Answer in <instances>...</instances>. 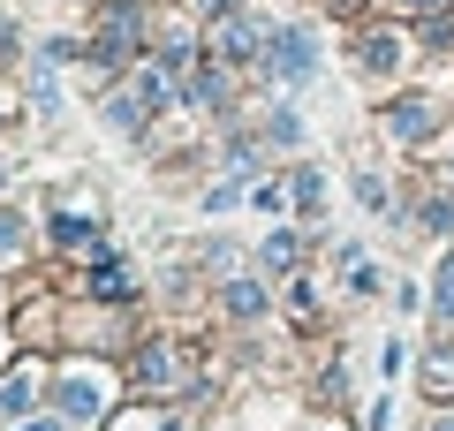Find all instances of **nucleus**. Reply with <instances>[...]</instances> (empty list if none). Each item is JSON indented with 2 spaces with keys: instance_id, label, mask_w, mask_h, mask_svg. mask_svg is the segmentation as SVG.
I'll use <instances>...</instances> for the list:
<instances>
[{
  "instance_id": "nucleus-11",
  "label": "nucleus",
  "mask_w": 454,
  "mask_h": 431,
  "mask_svg": "<svg viewBox=\"0 0 454 431\" xmlns=\"http://www.w3.org/2000/svg\"><path fill=\"white\" fill-rule=\"evenodd\" d=\"M424 386H432V394H447V386H454V356H432V364H424Z\"/></svg>"
},
{
  "instance_id": "nucleus-13",
  "label": "nucleus",
  "mask_w": 454,
  "mask_h": 431,
  "mask_svg": "<svg viewBox=\"0 0 454 431\" xmlns=\"http://www.w3.org/2000/svg\"><path fill=\"white\" fill-rule=\"evenodd\" d=\"M265 265H295V235H265Z\"/></svg>"
},
{
  "instance_id": "nucleus-8",
  "label": "nucleus",
  "mask_w": 454,
  "mask_h": 431,
  "mask_svg": "<svg viewBox=\"0 0 454 431\" xmlns=\"http://www.w3.org/2000/svg\"><path fill=\"white\" fill-rule=\"evenodd\" d=\"M23 409H31V379H8L0 386V416H23Z\"/></svg>"
},
{
  "instance_id": "nucleus-2",
  "label": "nucleus",
  "mask_w": 454,
  "mask_h": 431,
  "mask_svg": "<svg viewBox=\"0 0 454 431\" xmlns=\"http://www.w3.org/2000/svg\"><path fill=\"white\" fill-rule=\"evenodd\" d=\"M53 409H61L68 424H91V416H106V379H91V371H68L61 394H53Z\"/></svg>"
},
{
  "instance_id": "nucleus-6",
  "label": "nucleus",
  "mask_w": 454,
  "mask_h": 431,
  "mask_svg": "<svg viewBox=\"0 0 454 431\" xmlns=\"http://www.w3.org/2000/svg\"><path fill=\"white\" fill-rule=\"evenodd\" d=\"M190 106H227V76H220V68L190 76Z\"/></svg>"
},
{
  "instance_id": "nucleus-14",
  "label": "nucleus",
  "mask_w": 454,
  "mask_h": 431,
  "mask_svg": "<svg viewBox=\"0 0 454 431\" xmlns=\"http://www.w3.org/2000/svg\"><path fill=\"white\" fill-rule=\"evenodd\" d=\"M356 197H364L372 212H387V182H379V175H356Z\"/></svg>"
},
{
  "instance_id": "nucleus-1",
  "label": "nucleus",
  "mask_w": 454,
  "mask_h": 431,
  "mask_svg": "<svg viewBox=\"0 0 454 431\" xmlns=\"http://www.w3.org/2000/svg\"><path fill=\"white\" fill-rule=\"evenodd\" d=\"M265 68H273L280 83H303L310 68H318V38H310L303 23H288V31H273V46H265Z\"/></svg>"
},
{
  "instance_id": "nucleus-17",
  "label": "nucleus",
  "mask_w": 454,
  "mask_h": 431,
  "mask_svg": "<svg viewBox=\"0 0 454 431\" xmlns=\"http://www.w3.org/2000/svg\"><path fill=\"white\" fill-rule=\"evenodd\" d=\"M402 8H439V0H402Z\"/></svg>"
},
{
  "instance_id": "nucleus-12",
  "label": "nucleus",
  "mask_w": 454,
  "mask_h": 431,
  "mask_svg": "<svg viewBox=\"0 0 454 431\" xmlns=\"http://www.w3.org/2000/svg\"><path fill=\"white\" fill-rule=\"evenodd\" d=\"M265 137H273V144H295V137H303V121H295V114H273V121H265Z\"/></svg>"
},
{
  "instance_id": "nucleus-19",
  "label": "nucleus",
  "mask_w": 454,
  "mask_h": 431,
  "mask_svg": "<svg viewBox=\"0 0 454 431\" xmlns=\"http://www.w3.org/2000/svg\"><path fill=\"white\" fill-rule=\"evenodd\" d=\"M439 431H454V424H439Z\"/></svg>"
},
{
  "instance_id": "nucleus-5",
  "label": "nucleus",
  "mask_w": 454,
  "mask_h": 431,
  "mask_svg": "<svg viewBox=\"0 0 454 431\" xmlns=\"http://www.w3.org/2000/svg\"><path fill=\"white\" fill-rule=\"evenodd\" d=\"M364 68H372V76L402 68V38H364Z\"/></svg>"
},
{
  "instance_id": "nucleus-7",
  "label": "nucleus",
  "mask_w": 454,
  "mask_h": 431,
  "mask_svg": "<svg viewBox=\"0 0 454 431\" xmlns=\"http://www.w3.org/2000/svg\"><path fill=\"white\" fill-rule=\"evenodd\" d=\"M227 310H235V318H258V310H265L258 280H235V287H227Z\"/></svg>"
},
{
  "instance_id": "nucleus-4",
  "label": "nucleus",
  "mask_w": 454,
  "mask_h": 431,
  "mask_svg": "<svg viewBox=\"0 0 454 431\" xmlns=\"http://www.w3.org/2000/svg\"><path fill=\"white\" fill-rule=\"evenodd\" d=\"M220 53L227 61H250L258 53V23H220Z\"/></svg>"
},
{
  "instance_id": "nucleus-15",
  "label": "nucleus",
  "mask_w": 454,
  "mask_h": 431,
  "mask_svg": "<svg viewBox=\"0 0 454 431\" xmlns=\"http://www.w3.org/2000/svg\"><path fill=\"white\" fill-rule=\"evenodd\" d=\"M439 318H454V257L439 265Z\"/></svg>"
},
{
  "instance_id": "nucleus-9",
  "label": "nucleus",
  "mask_w": 454,
  "mask_h": 431,
  "mask_svg": "<svg viewBox=\"0 0 454 431\" xmlns=\"http://www.w3.org/2000/svg\"><path fill=\"white\" fill-rule=\"evenodd\" d=\"M23 242H31V227H23L16 212H0V257H8V250H23Z\"/></svg>"
},
{
  "instance_id": "nucleus-10",
  "label": "nucleus",
  "mask_w": 454,
  "mask_h": 431,
  "mask_svg": "<svg viewBox=\"0 0 454 431\" xmlns=\"http://www.w3.org/2000/svg\"><path fill=\"white\" fill-rule=\"evenodd\" d=\"M295 205L318 212V205H325V182H318V175H295Z\"/></svg>"
},
{
  "instance_id": "nucleus-3",
  "label": "nucleus",
  "mask_w": 454,
  "mask_h": 431,
  "mask_svg": "<svg viewBox=\"0 0 454 431\" xmlns=\"http://www.w3.org/2000/svg\"><path fill=\"white\" fill-rule=\"evenodd\" d=\"M432 98H402V106L387 114V137H402V144H417V137H432Z\"/></svg>"
},
{
  "instance_id": "nucleus-18",
  "label": "nucleus",
  "mask_w": 454,
  "mask_h": 431,
  "mask_svg": "<svg viewBox=\"0 0 454 431\" xmlns=\"http://www.w3.org/2000/svg\"><path fill=\"white\" fill-rule=\"evenodd\" d=\"M23 431H53V424H23Z\"/></svg>"
},
{
  "instance_id": "nucleus-16",
  "label": "nucleus",
  "mask_w": 454,
  "mask_h": 431,
  "mask_svg": "<svg viewBox=\"0 0 454 431\" xmlns=\"http://www.w3.org/2000/svg\"><path fill=\"white\" fill-rule=\"evenodd\" d=\"M197 8H212V16H220V8H227V0H197Z\"/></svg>"
}]
</instances>
